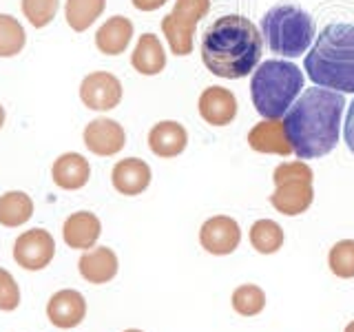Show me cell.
Returning <instances> with one entry per match:
<instances>
[{"mask_svg": "<svg viewBox=\"0 0 354 332\" xmlns=\"http://www.w3.org/2000/svg\"><path fill=\"white\" fill-rule=\"evenodd\" d=\"M306 73L317 86L354 93V25L335 22L306 53Z\"/></svg>", "mask_w": 354, "mask_h": 332, "instance_id": "obj_3", "label": "cell"}, {"mask_svg": "<svg viewBox=\"0 0 354 332\" xmlns=\"http://www.w3.org/2000/svg\"><path fill=\"white\" fill-rule=\"evenodd\" d=\"M261 36L272 53L286 58L304 55L317 36L313 16L292 3L274 5L261 18Z\"/></svg>", "mask_w": 354, "mask_h": 332, "instance_id": "obj_5", "label": "cell"}, {"mask_svg": "<svg viewBox=\"0 0 354 332\" xmlns=\"http://www.w3.org/2000/svg\"><path fill=\"white\" fill-rule=\"evenodd\" d=\"M80 100L86 109L111 111L122 102V82L109 71H93L84 75L80 84Z\"/></svg>", "mask_w": 354, "mask_h": 332, "instance_id": "obj_10", "label": "cell"}, {"mask_svg": "<svg viewBox=\"0 0 354 332\" xmlns=\"http://www.w3.org/2000/svg\"><path fill=\"white\" fill-rule=\"evenodd\" d=\"M51 177L53 184L64 191H77V188L86 186L88 177H91V166L80 153H62L51 166Z\"/></svg>", "mask_w": 354, "mask_h": 332, "instance_id": "obj_19", "label": "cell"}, {"mask_svg": "<svg viewBox=\"0 0 354 332\" xmlns=\"http://www.w3.org/2000/svg\"><path fill=\"white\" fill-rule=\"evenodd\" d=\"M77 270H80L82 279L88 284H109L111 279H115L120 270L118 255L109 246H95L91 250H84L80 261H77Z\"/></svg>", "mask_w": 354, "mask_h": 332, "instance_id": "obj_18", "label": "cell"}, {"mask_svg": "<svg viewBox=\"0 0 354 332\" xmlns=\"http://www.w3.org/2000/svg\"><path fill=\"white\" fill-rule=\"evenodd\" d=\"M237 98L226 86H206L197 100V111L210 127H228L237 118Z\"/></svg>", "mask_w": 354, "mask_h": 332, "instance_id": "obj_12", "label": "cell"}, {"mask_svg": "<svg viewBox=\"0 0 354 332\" xmlns=\"http://www.w3.org/2000/svg\"><path fill=\"white\" fill-rule=\"evenodd\" d=\"M25 44H27L25 27H22L14 16L0 14V58L18 55L25 49Z\"/></svg>", "mask_w": 354, "mask_h": 332, "instance_id": "obj_26", "label": "cell"}, {"mask_svg": "<svg viewBox=\"0 0 354 332\" xmlns=\"http://www.w3.org/2000/svg\"><path fill=\"white\" fill-rule=\"evenodd\" d=\"M20 306V288L9 270L0 268V310L11 313Z\"/></svg>", "mask_w": 354, "mask_h": 332, "instance_id": "obj_29", "label": "cell"}, {"mask_svg": "<svg viewBox=\"0 0 354 332\" xmlns=\"http://www.w3.org/2000/svg\"><path fill=\"white\" fill-rule=\"evenodd\" d=\"M328 266L339 279H354V239H341L330 248Z\"/></svg>", "mask_w": 354, "mask_h": 332, "instance_id": "obj_27", "label": "cell"}, {"mask_svg": "<svg viewBox=\"0 0 354 332\" xmlns=\"http://www.w3.org/2000/svg\"><path fill=\"white\" fill-rule=\"evenodd\" d=\"M3 124H5V109L0 107V129H3Z\"/></svg>", "mask_w": 354, "mask_h": 332, "instance_id": "obj_32", "label": "cell"}, {"mask_svg": "<svg viewBox=\"0 0 354 332\" xmlns=\"http://www.w3.org/2000/svg\"><path fill=\"white\" fill-rule=\"evenodd\" d=\"M232 310L241 317H257L266 308V293L257 284H241L232 290Z\"/></svg>", "mask_w": 354, "mask_h": 332, "instance_id": "obj_25", "label": "cell"}, {"mask_svg": "<svg viewBox=\"0 0 354 332\" xmlns=\"http://www.w3.org/2000/svg\"><path fill=\"white\" fill-rule=\"evenodd\" d=\"M47 317L55 328H77L86 317V299L73 288L58 290L47 304Z\"/></svg>", "mask_w": 354, "mask_h": 332, "instance_id": "obj_13", "label": "cell"}, {"mask_svg": "<svg viewBox=\"0 0 354 332\" xmlns=\"http://www.w3.org/2000/svg\"><path fill=\"white\" fill-rule=\"evenodd\" d=\"M346 98L339 91L313 86L295 100L283 116V127L299 160L324 158L335 151L341 136Z\"/></svg>", "mask_w": 354, "mask_h": 332, "instance_id": "obj_1", "label": "cell"}, {"mask_svg": "<svg viewBox=\"0 0 354 332\" xmlns=\"http://www.w3.org/2000/svg\"><path fill=\"white\" fill-rule=\"evenodd\" d=\"M188 147V131L175 120H162L149 131V149L162 160L182 155Z\"/></svg>", "mask_w": 354, "mask_h": 332, "instance_id": "obj_17", "label": "cell"}, {"mask_svg": "<svg viewBox=\"0 0 354 332\" xmlns=\"http://www.w3.org/2000/svg\"><path fill=\"white\" fill-rule=\"evenodd\" d=\"M283 239V228L274 219H257L250 226V246L261 255L279 252Z\"/></svg>", "mask_w": 354, "mask_h": 332, "instance_id": "obj_24", "label": "cell"}, {"mask_svg": "<svg viewBox=\"0 0 354 332\" xmlns=\"http://www.w3.org/2000/svg\"><path fill=\"white\" fill-rule=\"evenodd\" d=\"M33 215V202L27 193L9 191L0 195V224L7 228H18L27 224Z\"/></svg>", "mask_w": 354, "mask_h": 332, "instance_id": "obj_22", "label": "cell"}, {"mask_svg": "<svg viewBox=\"0 0 354 332\" xmlns=\"http://www.w3.org/2000/svg\"><path fill=\"white\" fill-rule=\"evenodd\" d=\"M151 166L140 158L120 160L111 171V182L120 195L136 197L151 186Z\"/></svg>", "mask_w": 354, "mask_h": 332, "instance_id": "obj_15", "label": "cell"}, {"mask_svg": "<svg viewBox=\"0 0 354 332\" xmlns=\"http://www.w3.org/2000/svg\"><path fill=\"white\" fill-rule=\"evenodd\" d=\"M55 241L49 230L31 228L25 230L14 243V259L25 270H42L53 261Z\"/></svg>", "mask_w": 354, "mask_h": 332, "instance_id": "obj_8", "label": "cell"}, {"mask_svg": "<svg viewBox=\"0 0 354 332\" xmlns=\"http://www.w3.org/2000/svg\"><path fill=\"white\" fill-rule=\"evenodd\" d=\"M133 7L140 11H158L160 7H164L169 0H131Z\"/></svg>", "mask_w": 354, "mask_h": 332, "instance_id": "obj_31", "label": "cell"}, {"mask_svg": "<svg viewBox=\"0 0 354 332\" xmlns=\"http://www.w3.org/2000/svg\"><path fill=\"white\" fill-rule=\"evenodd\" d=\"M304 89V71L286 60H266L252 73L250 98L257 113L266 120H279L295 104Z\"/></svg>", "mask_w": 354, "mask_h": 332, "instance_id": "obj_4", "label": "cell"}, {"mask_svg": "<svg viewBox=\"0 0 354 332\" xmlns=\"http://www.w3.org/2000/svg\"><path fill=\"white\" fill-rule=\"evenodd\" d=\"M263 53V36L252 20L228 14L217 18L202 38L206 69L224 80H241L257 69Z\"/></svg>", "mask_w": 354, "mask_h": 332, "instance_id": "obj_2", "label": "cell"}, {"mask_svg": "<svg viewBox=\"0 0 354 332\" xmlns=\"http://www.w3.org/2000/svg\"><path fill=\"white\" fill-rule=\"evenodd\" d=\"M199 243L202 248L215 257H226L235 252L241 243V228L228 215H215L206 219L199 228Z\"/></svg>", "mask_w": 354, "mask_h": 332, "instance_id": "obj_9", "label": "cell"}, {"mask_svg": "<svg viewBox=\"0 0 354 332\" xmlns=\"http://www.w3.org/2000/svg\"><path fill=\"white\" fill-rule=\"evenodd\" d=\"M102 235V221L95 213L88 210H77L64 219L62 226V239L69 248L75 250H91Z\"/></svg>", "mask_w": 354, "mask_h": 332, "instance_id": "obj_14", "label": "cell"}, {"mask_svg": "<svg viewBox=\"0 0 354 332\" xmlns=\"http://www.w3.org/2000/svg\"><path fill=\"white\" fill-rule=\"evenodd\" d=\"M106 0H66L64 18L73 31L82 33L104 14Z\"/></svg>", "mask_w": 354, "mask_h": 332, "instance_id": "obj_23", "label": "cell"}, {"mask_svg": "<svg viewBox=\"0 0 354 332\" xmlns=\"http://www.w3.org/2000/svg\"><path fill=\"white\" fill-rule=\"evenodd\" d=\"M343 332H354V321H350V324L346 326V330H343Z\"/></svg>", "mask_w": 354, "mask_h": 332, "instance_id": "obj_33", "label": "cell"}, {"mask_svg": "<svg viewBox=\"0 0 354 332\" xmlns=\"http://www.w3.org/2000/svg\"><path fill=\"white\" fill-rule=\"evenodd\" d=\"M248 147L257 153L281 155V158L295 153L281 120H261L259 124H254L248 133Z\"/></svg>", "mask_w": 354, "mask_h": 332, "instance_id": "obj_16", "label": "cell"}, {"mask_svg": "<svg viewBox=\"0 0 354 332\" xmlns=\"http://www.w3.org/2000/svg\"><path fill=\"white\" fill-rule=\"evenodd\" d=\"M60 0H22V14L36 29L47 27L55 18Z\"/></svg>", "mask_w": 354, "mask_h": 332, "instance_id": "obj_28", "label": "cell"}, {"mask_svg": "<svg viewBox=\"0 0 354 332\" xmlns=\"http://www.w3.org/2000/svg\"><path fill=\"white\" fill-rule=\"evenodd\" d=\"M343 136H346V144L348 149L354 153V100L348 109V118H346V129H343Z\"/></svg>", "mask_w": 354, "mask_h": 332, "instance_id": "obj_30", "label": "cell"}, {"mask_svg": "<svg viewBox=\"0 0 354 332\" xmlns=\"http://www.w3.org/2000/svg\"><path fill=\"white\" fill-rule=\"evenodd\" d=\"M82 140H84V147L93 155L111 158V155H118L122 149H124L127 133L122 129L120 122L111 120V118H97L84 127Z\"/></svg>", "mask_w": 354, "mask_h": 332, "instance_id": "obj_11", "label": "cell"}, {"mask_svg": "<svg viewBox=\"0 0 354 332\" xmlns=\"http://www.w3.org/2000/svg\"><path fill=\"white\" fill-rule=\"evenodd\" d=\"M315 171L304 160L283 162L274 169L272 182L274 191L270 195V204L277 213L286 217H297L306 213L315 202Z\"/></svg>", "mask_w": 354, "mask_h": 332, "instance_id": "obj_6", "label": "cell"}, {"mask_svg": "<svg viewBox=\"0 0 354 332\" xmlns=\"http://www.w3.org/2000/svg\"><path fill=\"white\" fill-rule=\"evenodd\" d=\"M124 332H142V330H124Z\"/></svg>", "mask_w": 354, "mask_h": 332, "instance_id": "obj_34", "label": "cell"}, {"mask_svg": "<svg viewBox=\"0 0 354 332\" xmlns=\"http://www.w3.org/2000/svg\"><path fill=\"white\" fill-rule=\"evenodd\" d=\"M210 11V0H175V7L162 20V31L169 42L171 53L188 55L195 47L197 22L206 18Z\"/></svg>", "mask_w": 354, "mask_h": 332, "instance_id": "obj_7", "label": "cell"}, {"mask_svg": "<svg viewBox=\"0 0 354 332\" xmlns=\"http://www.w3.org/2000/svg\"><path fill=\"white\" fill-rule=\"evenodd\" d=\"M131 64H133V69L142 75H158L164 71L166 51L155 33H144V36H140L136 49L131 53Z\"/></svg>", "mask_w": 354, "mask_h": 332, "instance_id": "obj_21", "label": "cell"}, {"mask_svg": "<svg viewBox=\"0 0 354 332\" xmlns=\"http://www.w3.org/2000/svg\"><path fill=\"white\" fill-rule=\"evenodd\" d=\"M133 40V22L127 16L109 18L95 33V47L104 55L124 53Z\"/></svg>", "mask_w": 354, "mask_h": 332, "instance_id": "obj_20", "label": "cell"}]
</instances>
